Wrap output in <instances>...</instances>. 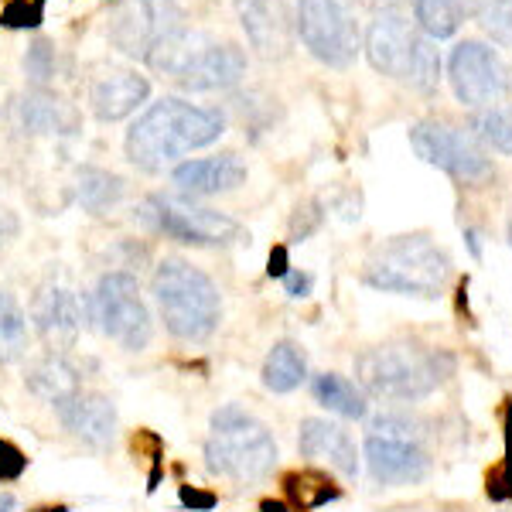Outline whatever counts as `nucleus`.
Masks as SVG:
<instances>
[{
    "label": "nucleus",
    "mask_w": 512,
    "mask_h": 512,
    "mask_svg": "<svg viewBox=\"0 0 512 512\" xmlns=\"http://www.w3.org/2000/svg\"><path fill=\"white\" fill-rule=\"evenodd\" d=\"M28 321H31V332L38 335V342L45 349L72 352L82 338V328H86V321H82V297L65 280L48 277L31 294Z\"/></svg>",
    "instance_id": "4468645a"
},
{
    "label": "nucleus",
    "mask_w": 512,
    "mask_h": 512,
    "mask_svg": "<svg viewBox=\"0 0 512 512\" xmlns=\"http://www.w3.org/2000/svg\"><path fill=\"white\" fill-rule=\"evenodd\" d=\"M0 512H18V495L0 492Z\"/></svg>",
    "instance_id": "4c0bfd02"
},
{
    "label": "nucleus",
    "mask_w": 512,
    "mask_h": 512,
    "mask_svg": "<svg viewBox=\"0 0 512 512\" xmlns=\"http://www.w3.org/2000/svg\"><path fill=\"white\" fill-rule=\"evenodd\" d=\"M448 82L451 93L465 110H489L509 96V65L492 45L478 38H465L451 48L448 55Z\"/></svg>",
    "instance_id": "f8f14e48"
},
{
    "label": "nucleus",
    "mask_w": 512,
    "mask_h": 512,
    "mask_svg": "<svg viewBox=\"0 0 512 512\" xmlns=\"http://www.w3.org/2000/svg\"><path fill=\"white\" fill-rule=\"evenodd\" d=\"M362 52L379 76L403 82L417 93H437V82H441L437 41L427 38L417 21L400 11V4L376 7L362 38Z\"/></svg>",
    "instance_id": "39448f33"
},
{
    "label": "nucleus",
    "mask_w": 512,
    "mask_h": 512,
    "mask_svg": "<svg viewBox=\"0 0 512 512\" xmlns=\"http://www.w3.org/2000/svg\"><path fill=\"white\" fill-rule=\"evenodd\" d=\"M506 239H509V246H512V212H509V222H506Z\"/></svg>",
    "instance_id": "ea45409f"
},
{
    "label": "nucleus",
    "mask_w": 512,
    "mask_h": 512,
    "mask_svg": "<svg viewBox=\"0 0 512 512\" xmlns=\"http://www.w3.org/2000/svg\"><path fill=\"white\" fill-rule=\"evenodd\" d=\"M55 72H59V59H55V48L48 45L45 38H38L35 45L24 55V76H28L31 89H48L55 82Z\"/></svg>",
    "instance_id": "c756f323"
},
{
    "label": "nucleus",
    "mask_w": 512,
    "mask_h": 512,
    "mask_svg": "<svg viewBox=\"0 0 512 512\" xmlns=\"http://www.w3.org/2000/svg\"><path fill=\"white\" fill-rule=\"evenodd\" d=\"M137 226L154 236L175 239L185 246H229L243 236L239 222L226 212L212 209V205L192 202L175 192H154L137 205Z\"/></svg>",
    "instance_id": "1a4fd4ad"
},
{
    "label": "nucleus",
    "mask_w": 512,
    "mask_h": 512,
    "mask_svg": "<svg viewBox=\"0 0 512 512\" xmlns=\"http://www.w3.org/2000/svg\"><path fill=\"white\" fill-rule=\"evenodd\" d=\"M308 352L301 349L291 338H280V342L270 345L267 359L260 366V383L267 393L287 396L294 390H301L308 383Z\"/></svg>",
    "instance_id": "5701e85b"
},
{
    "label": "nucleus",
    "mask_w": 512,
    "mask_h": 512,
    "mask_svg": "<svg viewBox=\"0 0 512 512\" xmlns=\"http://www.w3.org/2000/svg\"><path fill=\"white\" fill-rule=\"evenodd\" d=\"M151 96V82L137 69H110L89 86V110L99 123H120L134 117Z\"/></svg>",
    "instance_id": "aec40b11"
},
{
    "label": "nucleus",
    "mask_w": 512,
    "mask_h": 512,
    "mask_svg": "<svg viewBox=\"0 0 512 512\" xmlns=\"http://www.w3.org/2000/svg\"><path fill=\"white\" fill-rule=\"evenodd\" d=\"M287 270H291V263H287V250L280 246V250L270 253V267H267V274L274 277V280H284L287 277Z\"/></svg>",
    "instance_id": "f704fd0d"
},
{
    "label": "nucleus",
    "mask_w": 512,
    "mask_h": 512,
    "mask_svg": "<svg viewBox=\"0 0 512 512\" xmlns=\"http://www.w3.org/2000/svg\"><path fill=\"white\" fill-rule=\"evenodd\" d=\"M52 410H55V417H59L62 431L69 437H76L82 448H89V451H110L120 434L117 403L103 390H93V386H82L79 393L65 396Z\"/></svg>",
    "instance_id": "dca6fc26"
},
{
    "label": "nucleus",
    "mask_w": 512,
    "mask_h": 512,
    "mask_svg": "<svg viewBox=\"0 0 512 512\" xmlns=\"http://www.w3.org/2000/svg\"><path fill=\"white\" fill-rule=\"evenodd\" d=\"M366 4H373V7H393V4H400V0H366Z\"/></svg>",
    "instance_id": "58836bf2"
},
{
    "label": "nucleus",
    "mask_w": 512,
    "mask_h": 512,
    "mask_svg": "<svg viewBox=\"0 0 512 512\" xmlns=\"http://www.w3.org/2000/svg\"><path fill=\"white\" fill-rule=\"evenodd\" d=\"M465 246H468V253H472V260H482V229H475V226H465Z\"/></svg>",
    "instance_id": "c9c22d12"
},
{
    "label": "nucleus",
    "mask_w": 512,
    "mask_h": 512,
    "mask_svg": "<svg viewBox=\"0 0 512 512\" xmlns=\"http://www.w3.org/2000/svg\"><path fill=\"white\" fill-rule=\"evenodd\" d=\"M151 72L171 79L185 93H226L246 76V52L233 41H219L205 31H178L161 41L144 62Z\"/></svg>",
    "instance_id": "0eeeda50"
},
{
    "label": "nucleus",
    "mask_w": 512,
    "mask_h": 512,
    "mask_svg": "<svg viewBox=\"0 0 512 512\" xmlns=\"http://www.w3.org/2000/svg\"><path fill=\"white\" fill-rule=\"evenodd\" d=\"M468 130L482 140L492 151H502L512 158V106H489V110H478Z\"/></svg>",
    "instance_id": "c85d7f7f"
},
{
    "label": "nucleus",
    "mask_w": 512,
    "mask_h": 512,
    "mask_svg": "<svg viewBox=\"0 0 512 512\" xmlns=\"http://www.w3.org/2000/svg\"><path fill=\"white\" fill-rule=\"evenodd\" d=\"M284 284V294L291 297V301H304V297H311V291H315V277L308 274V270H287V277L280 280Z\"/></svg>",
    "instance_id": "473e14b6"
},
{
    "label": "nucleus",
    "mask_w": 512,
    "mask_h": 512,
    "mask_svg": "<svg viewBox=\"0 0 512 512\" xmlns=\"http://www.w3.org/2000/svg\"><path fill=\"white\" fill-rule=\"evenodd\" d=\"M246 178H250V168L236 151H222L212 154V158H192L171 168L175 195L192 198V202L236 192L239 185H246Z\"/></svg>",
    "instance_id": "6ab92c4d"
},
{
    "label": "nucleus",
    "mask_w": 512,
    "mask_h": 512,
    "mask_svg": "<svg viewBox=\"0 0 512 512\" xmlns=\"http://www.w3.org/2000/svg\"><path fill=\"white\" fill-rule=\"evenodd\" d=\"M301 45L328 69H349L362 52L359 18L345 0H301L294 14Z\"/></svg>",
    "instance_id": "9b49d317"
},
{
    "label": "nucleus",
    "mask_w": 512,
    "mask_h": 512,
    "mask_svg": "<svg viewBox=\"0 0 512 512\" xmlns=\"http://www.w3.org/2000/svg\"><path fill=\"white\" fill-rule=\"evenodd\" d=\"M362 461L376 485L386 489H407V485H424L434 472V454L427 444L396 441V437L366 434L362 441Z\"/></svg>",
    "instance_id": "2eb2a0df"
},
{
    "label": "nucleus",
    "mask_w": 512,
    "mask_h": 512,
    "mask_svg": "<svg viewBox=\"0 0 512 512\" xmlns=\"http://www.w3.org/2000/svg\"><path fill=\"white\" fill-rule=\"evenodd\" d=\"M311 386V400L318 407H325L328 414L342 417V420H366L369 417V396L359 383H352L342 373H315L308 376Z\"/></svg>",
    "instance_id": "b1692460"
},
{
    "label": "nucleus",
    "mask_w": 512,
    "mask_h": 512,
    "mask_svg": "<svg viewBox=\"0 0 512 512\" xmlns=\"http://www.w3.org/2000/svg\"><path fill=\"white\" fill-rule=\"evenodd\" d=\"M82 366L76 359H72V352H52L45 349L41 355L24 366V390L31 396H38L41 403H48V407H55V403H62L65 396L79 393L82 386Z\"/></svg>",
    "instance_id": "4be33fe9"
},
{
    "label": "nucleus",
    "mask_w": 512,
    "mask_h": 512,
    "mask_svg": "<svg viewBox=\"0 0 512 512\" xmlns=\"http://www.w3.org/2000/svg\"><path fill=\"white\" fill-rule=\"evenodd\" d=\"M502 431H506V458L495 475H489V499H509L512 502V400L506 403V414H502Z\"/></svg>",
    "instance_id": "2f4dec72"
},
{
    "label": "nucleus",
    "mask_w": 512,
    "mask_h": 512,
    "mask_svg": "<svg viewBox=\"0 0 512 512\" xmlns=\"http://www.w3.org/2000/svg\"><path fill=\"white\" fill-rule=\"evenodd\" d=\"M123 195H127V181L120 175H113V171H106V168H96V164L79 168L76 202L89 216H106V212H113L123 202Z\"/></svg>",
    "instance_id": "a878e982"
},
{
    "label": "nucleus",
    "mask_w": 512,
    "mask_h": 512,
    "mask_svg": "<svg viewBox=\"0 0 512 512\" xmlns=\"http://www.w3.org/2000/svg\"><path fill=\"white\" fill-rule=\"evenodd\" d=\"M226 127L229 120L219 106H198L168 96L151 103L130 123L127 137H123V154L144 175H161V171L181 164V158H188L192 151L212 147L226 134Z\"/></svg>",
    "instance_id": "f257e3e1"
},
{
    "label": "nucleus",
    "mask_w": 512,
    "mask_h": 512,
    "mask_svg": "<svg viewBox=\"0 0 512 512\" xmlns=\"http://www.w3.org/2000/svg\"><path fill=\"white\" fill-rule=\"evenodd\" d=\"M14 233H18V222H14L11 212L0 209V243H7V239H11Z\"/></svg>",
    "instance_id": "e433bc0d"
},
{
    "label": "nucleus",
    "mask_w": 512,
    "mask_h": 512,
    "mask_svg": "<svg viewBox=\"0 0 512 512\" xmlns=\"http://www.w3.org/2000/svg\"><path fill=\"white\" fill-rule=\"evenodd\" d=\"M202 458L209 475L236 485H253L274 475L280 448L274 431L260 417L239 403H222L209 417Z\"/></svg>",
    "instance_id": "20e7f679"
},
{
    "label": "nucleus",
    "mask_w": 512,
    "mask_h": 512,
    "mask_svg": "<svg viewBox=\"0 0 512 512\" xmlns=\"http://www.w3.org/2000/svg\"><path fill=\"white\" fill-rule=\"evenodd\" d=\"M14 123L24 134L35 137H76L79 134V113L62 96L48 93V89H28L14 103Z\"/></svg>",
    "instance_id": "412c9836"
},
{
    "label": "nucleus",
    "mask_w": 512,
    "mask_h": 512,
    "mask_svg": "<svg viewBox=\"0 0 512 512\" xmlns=\"http://www.w3.org/2000/svg\"><path fill=\"white\" fill-rule=\"evenodd\" d=\"M31 349V321L24 304L0 287V369L18 366Z\"/></svg>",
    "instance_id": "bb28decb"
},
{
    "label": "nucleus",
    "mask_w": 512,
    "mask_h": 512,
    "mask_svg": "<svg viewBox=\"0 0 512 512\" xmlns=\"http://www.w3.org/2000/svg\"><path fill=\"white\" fill-rule=\"evenodd\" d=\"M297 454L304 461H311V465L328 468L345 482H355L362 472V451L355 444L352 431L325 417H304L297 424Z\"/></svg>",
    "instance_id": "f3484780"
},
{
    "label": "nucleus",
    "mask_w": 512,
    "mask_h": 512,
    "mask_svg": "<svg viewBox=\"0 0 512 512\" xmlns=\"http://www.w3.org/2000/svg\"><path fill=\"white\" fill-rule=\"evenodd\" d=\"M21 472V454L0 441V478H14Z\"/></svg>",
    "instance_id": "72a5a7b5"
},
{
    "label": "nucleus",
    "mask_w": 512,
    "mask_h": 512,
    "mask_svg": "<svg viewBox=\"0 0 512 512\" xmlns=\"http://www.w3.org/2000/svg\"><path fill=\"white\" fill-rule=\"evenodd\" d=\"M366 431L379 437H396V441H414L427 444V437L434 434V424L427 417L414 414L410 407H393V410H379V414L366 417Z\"/></svg>",
    "instance_id": "cd10ccee"
},
{
    "label": "nucleus",
    "mask_w": 512,
    "mask_h": 512,
    "mask_svg": "<svg viewBox=\"0 0 512 512\" xmlns=\"http://www.w3.org/2000/svg\"><path fill=\"white\" fill-rule=\"evenodd\" d=\"M482 0H414V21L431 41L454 38L461 24L478 18Z\"/></svg>",
    "instance_id": "393cba45"
},
{
    "label": "nucleus",
    "mask_w": 512,
    "mask_h": 512,
    "mask_svg": "<svg viewBox=\"0 0 512 512\" xmlns=\"http://www.w3.org/2000/svg\"><path fill=\"white\" fill-rule=\"evenodd\" d=\"M451 256L431 233H403L379 243L362 263V284L396 297L437 301L448 291Z\"/></svg>",
    "instance_id": "423d86ee"
},
{
    "label": "nucleus",
    "mask_w": 512,
    "mask_h": 512,
    "mask_svg": "<svg viewBox=\"0 0 512 512\" xmlns=\"http://www.w3.org/2000/svg\"><path fill=\"white\" fill-rule=\"evenodd\" d=\"M82 321L123 352H147L154 342V311L144 301L140 277L130 270H106L82 291Z\"/></svg>",
    "instance_id": "6e6552de"
},
{
    "label": "nucleus",
    "mask_w": 512,
    "mask_h": 512,
    "mask_svg": "<svg viewBox=\"0 0 512 512\" xmlns=\"http://www.w3.org/2000/svg\"><path fill=\"white\" fill-rule=\"evenodd\" d=\"M151 301L161 328L181 345H205L222 325L219 284L185 256H161L154 263Z\"/></svg>",
    "instance_id": "7ed1b4c3"
},
{
    "label": "nucleus",
    "mask_w": 512,
    "mask_h": 512,
    "mask_svg": "<svg viewBox=\"0 0 512 512\" xmlns=\"http://www.w3.org/2000/svg\"><path fill=\"white\" fill-rule=\"evenodd\" d=\"M454 355L448 349L420 345L414 338H390L355 359V383L366 396L386 403H420L434 396L454 376Z\"/></svg>",
    "instance_id": "f03ea898"
},
{
    "label": "nucleus",
    "mask_w": 512,
    "mask_h": 512,
    "mask_svg": "<svg viewBox=\"0 0 512 512\" xmlns=\"http://www.w3.org/2000/svg\"><path fill=\"white\" fill-rule=\"evenodd\" d=\"M239 24L246 41L260 59L280 62L294 52V11L287 0H243L239 4Z\"/></svg>",
    "instance_id": "a211bd4d"
},
{
    "label": "nucleus",
    "mask_w": 512,
    "mask_h": 512,
    "mask_svg": "<svg viewBox=\"0 0 512 512\" xmlns=\"http://www.w3.org/2000/svg\"><path fill=\"white\" fill-rule=\"evenodd\" d=\"M478 24L499 48H512V0H489L478 11Z\"/></svg>",
    "instance_id": "7c9ffc66"
},
{
    "label": "nucleus",
    "mask_w": 512,
    "mask_h": 512,
    "mask_svg": "<svg viewBox=\"0 0 512 512\" xmlns=\"http://www.w3.org/2000/svg\"><path fill=\"white\" fill-rule=\"evenodd\" d=\"M185 28V11L178 7V0H120L106 24V38L127 59L147 62L161 41Z\"/></svg>",
    "instance_id": "ddd939ff"
},
{
    "label": "nucleus",
    "mask_w": 512,
    "mask_h": 512,
    "mask_svg": "<svg viewBox=\"0 0 512 512\" xmlns=\"http://www.w3.org/2000/svg\"><path fill=\"white\" fill-rule=\"evenodd\" d=\"M410 147L424 164L441 168L461 185H485L495 178V164L489 147L478 140L468 127L448 120H417L410 127Z\"/></svg>",
    "instance_id": "9d476101"
}]
</instances>
